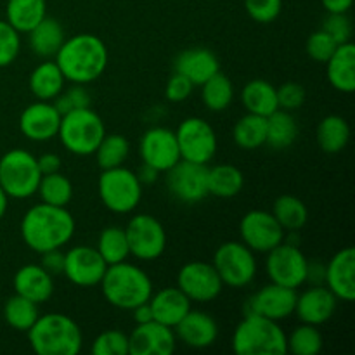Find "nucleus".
<instances>
[{
    "label": "nucleus",
    "instance_id": "7c9ffc66",
    "mask_svg": "<svg viewBox=\"0 0 355 355\" xmlns=\"http://www.w3.org/2000/svg\"><path fill=\"white\" fill-rule=\"evenodd\" d=\"M6 16V21L10 26L16 28L19 33H28L47 16V2L45 0H7Z\"/></svg>",
    "mask_w": 355,
    "mask_h": 355
},
{
    "label": "nucleus",
    "instance_id": "1a4fd4ad",
    "mask_svg": "<svg viewBox=\"0 0 355 355\" xmlns=\"http://www.w3.org/2000/svg\"><path fill=\"white\" fill-rule=\"evenodd\" d=\"M211 263L220 276L222 284L234 290L252 284L259 270L255 252L243 241L222 243L215 252Z\"/></svg>",
    "mask_w": 355,
    "mask_h": 355
},
{
    "label": "nucleus",
    "instance_id": "5fc2aeb1",
    "mask_svg": "<svg viewBox=\"0 0 355 355\" xmlns=\"http://www.w3.org/2000/svg\"><path fill=\"white\" fill-rule=\"evenodd\" d=\"M324 276H326V266L321 263H311L309 262L307 267V281L305 283L311 284H324Z\"/></svg>",
    "mask_w": 355,
    "mask_h": 355
},
{
    "label": "nucleus",
    "instance_id": "f03ea898",
    "mask_svg": "<svg viewBox=\"0 0 355 355\" xmlns=\"http://www.w3.org/2000/svg\"><path fill=\"white\" fill-rule=\"evenodd\" d=\"M54 61L68 82L87 85L106 71L107 47L97 35L80 33L66 38Z\"/></svg>",
    "mask_w": 355,
    "mask_h": 355
},
{
    "label": "nucleus",
    "instance_id": "72a5a7b5",
    "mask_svg": "<svg viewBox=\"0 0 355 355\" xmlns=\"http://www.w3.org/2000/svg\"><path fill=\"white\" fill-rule=\"evenodd\" d=\"M298 137V125L291 111L276 110L267 116V139L266 144L269 148L281 151L293 146Z\"/></svg>",
    "mask_w": 355,
    "mask_h": 355
},
{
    "label": "nucleus",
    "instance_id": "412c9836",
    "mask_svg": "<svg viewBox=\"0 0 355 355\" xmlns=\"http://www.w3.org/2000/svg\"><path fill=\"white\" fill-rule=\"evenodd\" d=\"M338 302L326 284H312L311 288L297 295L293 314H297L300 322L305 324L321 326L335 315Z\"/></svg>",
    "mask_w": 355,
    "mask_h": 355
},
{
    "label": "nucleus",
    "instance_id": "c85d7f7f",
    "mask_svg": "<svg viewBox=\"0 0 355 355\" xmlns=\"http://www.w3.org/2000/svg\"><path fill=\"white\" fill-rule=\"evenodd\" d=\"M66 78L55 61L40 62L30 75V92L37 101H54L64 89Z\"/></svg>",
    "mask_w": 355,
    "mask_h": 355
},
{
    "label": "nucleus",
    "instance_id": "6ab92c4d",
    "mask_svg": "<svg viewBox=\"0 0 355 355\" xmlns=\"http://www.w3.org/2000/svg\"><path fill=\"white\" fill-rule=\"evenodd\" d=\"M177 336L173 328L162 322L149 321L146 324H135L128 336V354L130 355H172L175 352Z\"/></svg>",
    "mask_w": 355,
    "mask_h": 355
},
{
    "label": "nucleus",
    "instance_id": "13d9d810",
    "mask_svg": "<svg viewBox=\"0 0 355 355\" xmlns=\"http://www.w3.org/2000/svg\"><path fill=\"white\" fill-rule=\"evenodd\" d=\"M158 170L156 168H153V166H149V165H146V163H142V166H141V170H139V173H137V177H139V180H141V184L142 186H144V184H153V182H156V180H158Z\"/></svg>",
    "mask_w": 355,
    "mask_h": 355
},
{
    "label": "nucleus",
    "instance_id": "6e6552de",
    "mask_svg": "<svg viewBox=\"0 0 355 355\" xmlns=\"http://www.w3.org/2000/svg\"><path fill=\"white\" fill-rule=\"evenodd\" d=\"M97 191L104 207L118 215L134 211L142 200V184L137 173L123 165L103 170L97 180Z\"/></svg>",
    "mask_w": 355,
    "mask_h": 355
},
{
    "label": "nucleus",
    "instance_id": "603ef678",
    "mask_svg": "<svg viewBox=\"0 0 355 355\" xmlns=\"http://www.w3.org/2000/svg\"><path fill=\"white\" fill-rule=\"evenodd\" d=\"M40 266L51 276H59V274H62V269H64V253L61 252V248L49 250V252L42 253Z\"/></svg>",
    "mask_w": 355,
    "mask_h": 355
},
{
    "label": "nucleus",
    "instance_id": "a878e982",
    "mask_svg": "<svg viewBox=\"0 0 355 355\" xmlns=\"http://www.w3.org/2000/svg\"><path fill=\"white\" fill-rule=\"evenodd\" d=\"M153 321L175 328L180 319L191 311V300L177 286H168L153 293L149 298Z\"/></svg>",
    "mask_w": 355,
    "mask_h": 355
},
{
    "label": "nucleus",
    "instance_id": "9d476101",
    "mask_svg": "<svg viewBox=\"0 0 355 355\" xmlns=\"http://www.w3.org/2000/svg\"><path fill=\"white\" fill-rule=\"evenodd\" d=\"M180 159L208 165L217 155L218 141L214 127L200 116H189L175 130Z\"/></svg>",
    "mask_w": 355,
    "mask_h": 355
},
{
    "label": "nucleus",
    "instance_id": "ddd939ff",
    "mask_svg": "<svg viewBox=\"0 0 355 355\" xmlns=\"http://www.w3.org/2000/svg\"><path fill=\"white\" fill-rule=\"evenodd\" d=\"M165 173L168 193L180 203L196 205L208 196V166L203 163L179 159Z\"/></svg>",
    "mask_w": 355,
    "mask_h": 355
},
{
    "label": "nucleus",
    "instance_id": "2eb2a0df",
    "mask_svg": "<svg viewBox=\"0 0 355 355\" xmlns=\"http://www.w3.org/2000/svg\"><path fill=\"white\" fill-rule=\"evenodd\" d=\"M241 241L255 253H267L284 241L286 231L279 225L272 211L250 210L239 222Z\"/></svg>",
    "mask_w": 355,
    "mask_h": 355
},
{
    "label": "nucleus",
    "instance_id": "ea45409f",
    "mask_svg": "<svg viewBox=\"0 0 355 355\" xmlns=\"http://www.w3.org/2000/svg\"><path fill=\"white\" fill-rule=\"evenodd\" d=\"M97 165L103 170L116 168L127 162L130 155V142L121 134H106L96 149Z\"/></svg>",
    "mask_w": 355,
    "mask_h": 355
},
{
    "label": "nucleus",
    "instance_id": "c03bdc74",
    "mask_svg": "<svg viewBox=\"0 0 355 355\" xmlns=\"http://www.w3.org/2000/svg\"><path fill=\"white\" fill-rule=\"evenodd\" d=\"M94 355H128V336L118 329H106L92 343Z\"/></svg>",
    "mask_w": 355,
    "mask_h": 355
},
{
    "label": "nucleus",
    "instance_id": "aec40b11",
    "mask_svg": "<svg viewBox=\"0 0 355 355\" xmlns=\"http://www.w3.org/2000/svg\"><path fill=\"white\" fill-rule=\"evenodd\" d=\"M62 114L55 110L52 101H37L23 110L19 116V128L26 139L33 142H45L58 137Z\"/></svg>",
    "mask_w": 355,
    "mask_h": 355
},
{
    "label": "nucleus",
    "instance_id": "49530a36",
    "mask_svg": "<svg viewBox=\"0 0 355 355\" xmlns=\"http://www.w3.org/2000/svg\"><path fill=\"white\" fill-rule=\"evenodd\" d=\"M338 44L333 40V37L329 33H326L324 30H318L307 38V45H305V51H307L309 58L314 59L318 62L328 61L333 55V52L336 51Z\"/></svg>",
    "mask_w": 355,
    "mask_h": 355
},
{
    "label": "nucleus",
    "instance_id": "473e14b6",
    "mask_svg": "<svg viewBox=\"0 0 355 355\" xmlns=\"http://www.w3.org/2000/svg\"><path fill=\"white\" fill-rule=\"evenodd\" d=\"M245 187V175L234 165H215L208 168V194L217 198H234Z\"/></svg>",
    "mask_w": 355,
    "mask_h": 355
},
{
    "label": "nucleus",
    "instance_id": "dca6fc26",
    "mask_svg": "<svg viewBox=\"0 0 355 355\" xmlns=\"http://www.w3.org/2000/svg\"><path fill=\"white\" fill-rule=\"evenodd\" d=\"M107 263L99 255L96 248L87 245H78L64 253V269L62 274L69 283L80 288L99 286Z\"/></svg>",
    "mask_w": 355,
    "mask_h": 355
},
{
    "label": "nucleus",
    "instance_id": "de8ad7c7",
    "mask_svg": "<svg viewBox=\"0 0 355 355\" xmlns=\"http://www.w3.org/2000/svg\"><path fill=\"white\" fill-rule=\"evenodd\" d=\"M245 9L253 21L269 24L277 19L283 9V0H245Z\"/></svg>",
    "mask_w": 355,
    "mask_h": 355
},
{
    "label": "nucleus",
    "instance_id": "f8f14e48",
    "mask_svg": "<svg viewBox=\"0 0 355 355\" xmlns=\"http://www.w3.org/2000/svg\"><path fill=\"white\" fill-rule=\"evenodd\" d=\"M125 234L134 259L153 262L165 253L166 231L162 222L153 215H134L125 227Z\"/></svg>",
    "mask_w": 355,
    "mask_h": 355
},
{
    "label": "nucleus",
    "instance_id": "8fccbe9b",
    "mask_svg": "<svg viewBox=\"0 0 355 355\" xmlns=\"http://www.w3.org/2000/svg\"><path fill=\"white\" fill-rule=\"evenodd\" d=\"M277 106L284 111H295L304 106L305 103V89L300 83L286 82L276 89Z\"/></svg>",
    "mask_w": 355,
    "mask_h": 355
},
{
    "label": "nucleus",
    "instance_id": "39448f33",
    "mask_svg": "<svg viewBox=\"0 0 355 355\" xmlns=\"http://www.w3.org/2000/svg\"><path fill=\"white\" fill-rule=\"evenodd\" d=\"M238 355H283L288 352L286 333L277 321L259 314H245L232 335Z\"/></svg>",
    "mask_w": 355,
    "mask_h": 355
},
{
    "label": "nucleus",
    "instance_id": "0eeeda50",
    "mask_svg": "<svg viewBox=\"0 0 355 355\" xmlns=\"http://www.w3.org/2000/svg\"><path fill=\"white\" fill-rule=\"evenodd\" d=\"M42 173L37 158L24 149H10L0 158V187L14 200L37 194Z\"/></svg>",
    "mask_w": 355,
    "mask_h": 355
},
{
    "label": "nucleus",
    "instance_id": "393cba45",
    "mask_svg": "<svg viewBox=\"0 0 355 355\" xmlns=\"http://www.w3.org/2000/svg\"><path fill=\"white\" fill-rule=\"evenodd\" d=\"M14 291L35 304H44L54 295V276L40 263H28L14 274Z\"/></svg>",
    "mask_w": 355,
    "mask_h": 355
},
{
    "label": "nucleus",
    "instance_id": "e433bc0d",
    "mask_svg": "<svg viewBox=\"0 0 355 355\" xmlns=\"http://www.w3.org/2000/svg\"><path fill=\"white\" fill-rule=\"evenodd\" d=\"M96 250L107 266L125 262L130 257L125 227H120V225H107V227H104L101 231L99 238H97Z\"/></svg>",
    "mask_w": 355,
    "mask_h": 355
},
{
    "label": "nucleus",
    "instance_id": "c756f323",
    "mask_svg": "<svg viewBox=\"0 0 355 355\" xmlns=\"http://www.w3.org/2000/svg\"><path fill=\"white\" fill-rule=\"evenodd\" d=\"M241 103L248 113L269 116L274 111L279 110L277 106L276 87L270 82L262 78H255L246 83L241 90Z\"/></svg>",
    "mask_w": 355,
    "mask_h": 355
},
{
    "label": "nucleus",
    "instance_id": "58836bf2",
    "mask_svg": "<svg viewBox=\"0 0 355 355\" xmlns=\"http://www.w3.org/2000/svg\"><path fill=\"white\" fill-rule=\"evenodd\" d=\"M38 315H40L38 304H35V302L28 300V298L21 297L17 293L12 295L6 302V305H3V319L16 331L26 333L35 324Z\"/></svg>",
    "mask_w": 355,
    "mask_h": 355
},
{
    "label": "nucleus",
    "instance_id": "5701e85b",
    "mask_svg": "<svg viewBox=\"0 0 355 355\" xmlns=\"http://www.w3.org/2000/svg\"><path fill=\"white\" fill-rule=\"evenodd\" d=\"M173 331L180 342L193 349H208L218 338L217 321L207 312L193 311V309L180 319Z\"/></svg>",
    "mask_w": 355,
    "mask_h": 355
},
{
    "label": "nucleus",
    "instance_id": "37998d69",
    "mask_svg": "<svg viewBox=\"0 0 355 355\" xmlns=\"http://www.w3.org/2000/svg\"><path fill=\"white\" fill-rule=\"evenodd\" d=\"M52 104L55 106V110L61 114L69 113V111L82 110V107H90L92 104V97H90L89 90L85 89V85H80V83H73V87L69 89H62V92L52 101Z\"/></svg>",
    "mask_w": 355,
    "mask_h": 355
},
{
    "label": "nucleus",
    "instance_id": "4468645a",
    "mask_svg": "<svg viewBox=\"0 0 355 355\" xmlns=\"http://www.w3.org/2000/svg\"><path fill=\"white\" fill-rule=\"evenodd\" d=\"M177 288L191 302L208 304V302L217 300L218 295L224 290V284L214 263L194 260L180 267L177 274Z\"/></svg>",
    "mask_w": 355,
    "mask_h": 355
},
{
    "label": "nucleus",
    "instance_id": "f704fd0d",
    "mask_svg": "<svg viewBox=\"0 0 355 355\" xmlns=\"http://www.w3.org/2000/svg\"><path fill=\"white\" fill-rule=\"evenodd\" d=\"M232 139L236 146L245 151H253L266 146L267 139V118L260 114L246 113L239 118L232 130Z\"/></svg>",
    "mask_w": 355,
    "mask_h": 355
},
{
    "label": "nucleus",
    "instance_id": "4c0bfd02",
    "mask_svg": "<svg viewBox=\"0 0 355 355\" xmlns=\"http://www.w3.org/2000/svg\"><path fill=\"white\" fill-rule=\"evenodd\" d=\"M272 215L286 232L300 231L309 220V210L304 201L291 194H283L272 205Z\"/></svg>",
    "mask_w": 355,
    "mask_h": 355
},
{
    "label": "nucleus",
    "instance_id": "2f4dec72",
    "mask_svg": "<svg viewBox=\"0 0 355 355\" xmlns=\"http://www.w3.org/2000/svg\"><path fill=\"white\" fill-rule=\"evenodd\" d=\"M319 148L328 155H336L347 148L350 139V127L340 114H328L322 118L315 132Z\"/></svg>",
    "mask_w": 355,
    "mask_h": 355
},
{
    "label": "nucleus",
    "instance_id": "4d7b16f0",
    "mask_svg": "<svg viewBox=\"0 0 355 355\" xmlns=\"http://www.w3.org/2000/svg\"><path fill=\"white\" fill-rule=\"evenodd\" d=\"M326 12H349L354 0H321Z\"/></svg>",
    "mask_w": 355,
    "mask_h": 355
},
{
    "label": "nucleus",
    "instance_id": "7ed1b4c3",
    "mask_svg": "<svg viewBox=\"0 0 355 355\" xmlns=\"http://www.w3.org/2000/svg\"><path fill=\"white\" fill-rule=\"evenodd\" d=\"M26 333L31 349L38 355H76L83 345L80 326L59 312L38 315Z\"/></svg>",
    "mask_w": 355,
    "mask_h": 355
},
{
    "label": "nucleus",
    "instance_id": "bb28decb",
    "mask_svg": "<svg viewBox=\"0 0 355 355\" xmlns=\"http://www.w3.org/2000/svg\"><path fill=\"white\" fill-rule=\"evenodd\" d=\"M326 75L333 89L343 94L355 90V45L352 42L340 44L331 58L326 61Z\"/></svg>",
    "mask_w": 355,
    "mask_h": 355
},
{
    "label": "nucleus",
    "instance_id": "a19ab883",
    "mask_svg": "<svg viewBox=\"0 0 355 355\" xmlns=\"http://www.w3.org/2000/svg\"><path fill=\"white\" fill-rule=\"evenodd\" d=\"M42 203L54 205V207H68L73 198L71 180L61 172L42 175L37 189Z\"/></svg>",
    "mask_w": 355,
    "mask_h": 355
},
{
    "label": "nucleus",
    "instance_id": "a211bd4d",
    "mask_svg": "<svg viewBox=\"0 0 355 355\" xmlns=\"http://www.w3.org/2000/svg\"><path fill=\"white\" fill-rule=\"evenodd\" d=\"M297 290L270 283L260 288L245 304V314H259L272 321H283L295 312Z\"/></svg>",
    "mask_w": 355,
    "mask_h": 355
},
{
    "label": "nucleus",
    "instance_id": "423d86ee",
    "mask_svg": "<svg viewBox=\"0 0 355 355\" xmlns=\"http://www.w3.org/2000/svg\"><path fill=\"white\" fill-rule=\"evenodd\" d=\"M106 135L104 121L92 107L69 111L62 114L58 137L69 153L76 156H90Z\"/></svg>",
    "mask_w": 355,
    "mask_h": 355
},
{
    "label": "nucleus",
    "instance_id": "c9c22d12",
    "mask_svg": "<svg viewBox=\"0 0 355 355\" xmlns=\"http://www.w3.org/2000/svg\"><path fill=\"white\" fill-rule=\"evenodd\" d=\"M200 87L203 104L207 106V110L214 111V113L225 111L234 99V85H232L231 78L222 71L215 73Z\"/></svg>",
    "mask_w": 355,
    "mask_h": 355
},
{
    "label": "nucleus",
    "instance_id": "09e8293b",
    "mask_svg": "<svg viewBox=\"0 0 355 355\" xmlns=\"http://www.w3.org/2000/svg\"><path fill=\"white\" fill-rule=\"evenodd\" d=\"M322 30L331 35L338 45L352 42V21L347 12H328V17L322 21Z\"/></svg>",
    "mask_w": 355,
    "mask_h": 355
},
{
    "label": "nucleus",
    "instance_id": "6e6d98bb",
    "mask_svg": "<svg viewBox=\"0 0 355 355\" xmlns=\"http://www.w3.org/2000/svg\"><path fill=\"white\" fill-rule=\"evenodd\" d=\"M130 312L135 324H146V322L153 321V312H151V307H149V302H144V304L137 305V307L132 309Z\"/></svg>",
    "mask_w": 355,
    "mask_h": 355
},
{
    "label": "nucleus",
    "instance_id": "3c124183",
    "mask_svg": "<svg viewBox=\"0 0 355 355\" xmlns=\"http://www.w3.org/2000/svg\"><path fill=\"white\" fill-rule=\"evenodd\" d=\"M194 85L180 73H173L165 87V96L170 103H182L193 94Z\"/></svg>",
    "mask_w": 355,
    "mask_h": 355
},
{
    "label": "nucleus",
    "instance_id": "9b49d317",
    "mask_svg": "<svg viewBox=\"0 0 355 355\" xmlns=\"http://www.w3.org/2000/svg\"><path fill=\"white\" fill-rule=\"evenodd\" d=\"M266 272L270 283L298 290L307 281L309 260L300 246L283 241L266 253Z\"/></svg>",
    "mask_w": 355,
    "mask_h": 355
},
{
    "label": "nucleus",
    "instance_id": "b1692460",
    "mask_svg": "<svg viewBox=\"0 0 355 355\" xmlns=\"http://www.w3.org/2000/svg\"><path fill=\"white\" fill-rule=\"evenodd\" d=\"M173 69L186 76L194 87H200L207 82L210 76L220 71L218 59L210 49L205 47H191L180 52L173 61Z\"/></svg>",
    "mask_w": 355,
    "mask_h": 355
},
{
    "label": "nucleus",
    "instance_id": "79ce46f5",
    "mask_svg": "<svg viewBox=\"0 0 355 355\" xmlns=\"http://www.w3.org/2000/svg\"><path fill=\"white\" fill-rule=\"evenodd\" d=\"M322 345L324 340L318 326L314 324L302 322L290 333V336H286L288 352L293 355H318L322 350Z\"/></svg>",
    "mask_w": 355,
    "mask_h": 355
},
{
    "label": "nucleus",
    "instance_id": "4be33fe9",
    "mask_svg": "<svg viewBox=\"0 0 355 355\" xmlns=\"http://www.w3.org/2000/svg\"><path fill=\"white\" fill-rule=\"evenodd\" d=\"M324 284L338 300H355V250L352 246L342 248L333 255L326 266Z\"/></svg>",
    "mask_w": 355,
    "mask_h": 355
},
{
    "label": "nucleus",
    "instance_id": "f3484780",
    "mask_svg": "<svg viewBox=\"0 0 355 355\" xmlns=\"http://www.w3.org/2000/svg\"><path fill=\"white\" fill-rule=\"evenodd\" d=\"M139 155L142 163L153 166L159 173L170 170L180 159L175 132L166 127L148 128L139 142Z\"/></svg>",
    "mask_w": 355,
    "mask_h": 355
},
{
    "label": "nucleus",
    "instance_id": "864d4df0",
    "mask_svg": "<svg viewBox=\"0 0 355 355\" xmlns=\"http://www.w3.org/2000/svg\"><path fill=\"white\" fill-rule=\"evenodd\" d=\"M37 163L42 175H49V173H55L61 170V158L55 153H44L42 156H38Z\"/></svg>",
    "mask_w": 355,
    "mask_h": 355
},
{
    "label": "nucleus",
    "instance_id": "f257e3e1",
    "mask_svg": "<svg viewBox=\"0 0 355 355\" xmlns=\"http://www.w3.org/2000/svg\"><path fill=\"white\" fill-rule=\"evenodd\" d=\"M75 218L66 207L38 203L24 214L21 220V238L35 253L62 248L75 234Z\"/></svg>",
    "mask_w": 355,
    "mask_h": 355
},
{
    "label": "nucleus",
    "instance_id": "a18cd8bd",
    "mask_svg": "<svg viewBox=\"0 0 355 355\" xmlns=\"http://www.w3.org/2000/svg\"><path fill=\"white\" fill-rule=\"evenodd\" d=\"M21 51V37L7 21H0V68L12 64Z\"/></svg>",
    "mask_w": 355,
    "mask_h": 355
},
{
    "label": "nucleus",
    "instance_id": "bf43d9fd",
    "mask_svg": "<svg viewBox=\"0 0 355 355\" xmlns=\"http://www.w3.org/2000/svg\"><path fill=\"white\" fill-rule=\"evenodd\" d=\"M7 207H9V196H7L6 191L0 187V220H2L3 215H6Z\"/></svg>",
    "mask_w": 355,
    "mask_h": 355
},
{
    "label": "nucleus",
    "instance_id": "cd10ccee",
    "mask_svg": "<svg viewBox=\"0 0 355 355\" xmlns=\"http://www.w3.org/2000/svg\"><path fill=\"white\" fill-rule=\"evenodd\" d=\"M28 44L35 55L44 59H52L61 45L64 44L66 33L62 24L55 17L45 16L33 30L28 31Z\"/></svg>",
    "mask_w": 355,
    "mask_h": 355
},
{
    "label": "nucleus",
    "instance_id": "20e7f679",
    "mask_svg": "<svg viewBox=\"0 0 355 355\" xmlns=\"http://www.w3.org/2000/svg\"><path fill=\"white\" fill-rule=\"evenodd\" d=\"M99 286L107 304L121 311H132L137 305L149 302L153 295V281L148 272L127 260L107 266Z\"/></svg>",
    "mask_w": 355,
    "mask_h": 355
}]
</instances>
